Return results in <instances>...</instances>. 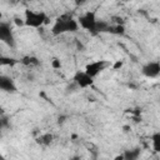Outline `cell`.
<instances>
[{"label": "cell", "mask_w": 160, "mask_h": 160, "mask_svg": "<svg viewBox=\"0 0 160 160\" xmlns=\"http://www.w3.org/2000/svg\"><path fill=\"white\" fill-rule=\"evenodd\" d=\"M0 89L5 92H10V94L16 92V85H15L14 80L5 75L0 76Z\"/></svg>", "instance_id": "cell-8"}, {"label": "cell", "mask_w": 160, "mask_h": 160, "mask_svg": "<svg viewBox=\"0 0 160 160\" xmlns=\"http://www.w3.org/2000/svg\"><path fill=\"white\" fill-rule=\"evenodd\" d=\"M108 32L112 34V35H124L125 34V28L124 24H115V25H110L108 29Z\"/></svg>", "instance_id": "cell-12"}, {"label": "cell", "mask_w": 160, "mask_h": 160, "mask_svg": "<svg viewBox=\"0 0 160 160\" xmlns=\"http://www.w3.org/2000/svg\"><path fill=\"white\" fill-rule=\"evenodd\" d=\"M18 62H20V60H16V59H14V58H6V56H2L1 59H0V64L1 65H6V66H14V65H16Z\"/></svg>", "instance_id": "cell-14"}, {"label": "cell", "mask_w": 160, "mask_h": 160, "mask_svg": "<svg viewBox=\"0 0 160 160\" xmlns=\"http://www.w3.org/2000/svg\"><path fill=\"white\" fill-rule=\"evenodd\" d=\"M141 74L145 78L155 79L160 75V62L159 61H149L141 68Z\"/></svg>", "instance_id": "cell-7"}, {"label": "cell", "mask_w": 160, "mask_h": 160, "mask_svg": "<svg viewBox=\"0 0 160 160\" xmlns=\"http://www.w3.org/2000/svg\"><path fill=\"white\" fill-rule=\"evenodd\" d=\"M14 21H15V24H16L18 26H22V25H25V20H21V19H19V18H15Z\"/></svg>", "instance_id": "cell-17"}, {"label": "cell", "mask_w": 160, "mask_h": 160, "mask_svg": "<svg viewBox=\"0 0 160 160\" xmlns=\"http://www.w3.org/2000/svg\"><path fill=\"white\" fill-rule=\"evenodd\" d=\"M65 119H66L65 116H61V118L59 116V119H58V122H59V124H62V122L65 121Z\"/></svg>", "instance_id": "cell-20"}, {"label": "cell", "mask_w": 160, "mask_h": 160, "mask_svg": "<svg viewBox=\"0 0 160 160\" xmlns=\"http://www.w3.org/2000/svg\"><path fill=\"white\" fill-rule=\"evenodd\" d=\"M25 26L29 28H40L49 22V18L44 11H32L25 10Z\"/></svg>", "instance_id": "cell-2"}, {"label": "cell", "mask_w": 160, "mask_h": 160, "mask_svg": "<svg viewBox=\"0 0 160 160\" xmlns=\"http://www.w3.org/2000/svg\"><path fill=\"white\" fill-rule=\"evenodd\" d=\"M122 65H124V62L119 60V61H116V62L114 64V66H112V69H114V70H119L120 68H122Z\"/></svg>", "instance_id": "cell-16"}, {"label": "cell", "mask_w": 160, "mask_h": 160, "mask_svg": "<svg viewBox=\"0 0 160 160\" xmlns=\"http://www.w3.org/2000/svg\"><path fill=\"white\" fill-rule=\"evenodd\" d=\"M109 66V62L105 61V60H96V61H92V62H89L86 66H85V71L91 75L92 78H96L100 72H102L106 68Z\"/></svg>", "instance_id": "cell-6"}, {"label": "cell", "mask_w": 160, "mask_h": 160, "mask_svg": "<svg viewBox=\"0 0 160 160\" xmlns=\"http://www.w3.org/2000/svg\"><path fill=\"white\" fill-rule=\"evenodd\" d=\"M79 25L80 28L92 32V34H98L96 31V26H98V18H96V12L95 11H88L84 15H81L79 19Z\"/></svg>", "instance_id": "cell-3"}, {"label": "cell", "mask_w": 160, "mask_h": 160, "mask_svg": "<svg viewBox=\"0 0 160 160\" xmlns=\"http://www.w3.org/2000/svg\"><path fill=\"white\" fill-rule=\"evenodd\" d=\"M51 66H52L54 69H60V68H61V62H60V60L56 59V58H54V59L51 60Z\"/></svg>", "instance_id": "cell-15"}, {"label": "cell", "mask_w": 160, "mask_h": 160, "mask_svg": "<svg viewBox=\"0 0 160 160\" xmlns=\"http://www.w3.org/2000/svg\"><path fill=\"white\" fill-rule=\"evenodd\" d=\"M94 79L95 78H92L91 75H89L85 70H79L74 75V82L80 89H86V88L92 86L94 85Z\"/></svg>", "instance_id": "cell-4"}, {"label": "cell", "mask_w": 160, "mask_h": 160, "mask_svg": "<svg viewBox=\"0 0 160 160\" xmlns=\"http://www.w3.org/2000/svg\"><path fill=\"white\" fill-rule=\"evenodd\" d=\"M0 40L10 48H12L15 45L14 34H12V30H11V26L9 22H5V21L0 22Z\"/></svg>", "instance_id": "cell-5"}, {"label": "cell", "mask_w": 160, "mask_h": 160, "mask_svg": "<svg viewBox=\"0 0 160 160\" xmlns=\"http://www.w3.org/2000/svg\"><path fill=\"white\" fill-rule=\"evenodd\" d=\"M140 152H141L140 148H134V149H130V150H125L122 156L126 160H136L140 156Z\"/></svg>", "instance_id": "cell-11"}, {"label": "cell", "mask_w": 160, "mask_h": 160, "mask_svg": "<svg viewBox=\"0 0 160 160\" xmlns=\"http://www.w3.org/2000/svg\"><path fill=\"white\" fill-rule=\"evenodd\" d=\"M151 144L152 150L155 152H160V132H154L151 135Z\"/></svg>", "instance_id": "cell-13"}, {"label": "cell", "mask_w": 160, "mask_h": 160, "mask_svg": "<svg viewBox=\"0 0 160 160\" xmlns=\"http://www.w3.org/2000/svg\"><path fill=\"white\" fill-rule=\"evenodd\" d=\"M79 28H80V25H79L78 20H75L69 14H64L55 20V22L51 28V34L58 36V35H62L66 32H76L79 30Z\"/></svg>", "instance_id": "cell-1"}, {"label": "cell", "mask_w": 160, "mask_h": 160, "mask_svg": "<svg viewBox=\"0 0 160 160\" xmlns=\"http://www.w3.org/2000/svg\"><path fill=\"white\" fill-rule=\"evenodd\" d=\"M20 64L26 68H35L40 65V60L34 55H25L20 59Z\"/></svg>", "instance_id": "cell-9"}, {"label": "cell", "mask_w": 160, "mask_h": 160, "mask_svg": "<svg viewBox=\"0 0 160 160\" xmlns=\"http://www.w3.org/2000/svg\"><path fill=\"white\" fill-rule=\"evenodd\" d=\"M52 140H54V136H52V134H49V132L48 134H41L36 138V142L41 146H49L52 142Z\"/></svg>", "instance_id": "cell-10"}, {"label": "cell", "mask_w": 160, "mask_h": 160, "mask_svg": "<svg viewBox=\"0 0 160 160\" xmlns=\"http://www.w3.org/2000/svg\"><path fill=\"white\" fill-rule=\"evenodd\" d=\"M74 2H75L76 6H82L84 4L88 2V0H74Z\"/></svg>", "instance_id": "cell-18"}, {"label": "cell", "mask_w": 160, "mask_h": 160, "mask_svg": "<svg viewBox=\"0 0 160 160\" xmlns=\"http://www.w3.org/2000/svg\"><path fill=\"white\" fill-rule=\"evenodd\" d=\"M9 124H8V119L5 118V116H2L1 118V128H6Z\"/></svg>", "instance_id": "cell-19"}]
</instances>
